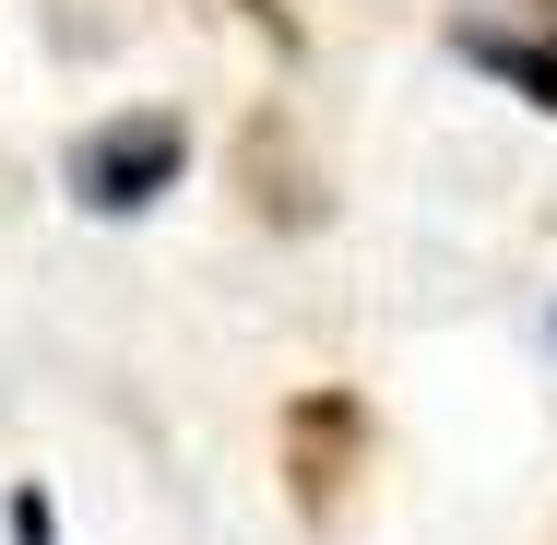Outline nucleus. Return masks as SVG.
Masks as SVG:
<instances>
[{"instance_id": "obj_2", "label": "nucleus", "mask_w": 557, "mask_h": 545, "mask_svg": "<svg viewBox=\"0 0 557 545\" xmlns=\"http://www.w3.org/2000/svg\"><path fill=\"white\" fill-rule=\"evenodd\" d=\"M273 450H285V510H297L309 534H333L344 510H356V486H368V404H356L344 380H321V392L285 404Z\"/></svg>"}, {"instance_id": "obj_1", "label": "nucleus", "mask_w": 557, "mask_h": 545, "mask_svg": "<svg viewBox=\"0 0 557 545\" xmlns=\"http://www.w3.org/2000/svg\"><path fill=\"white\" fill-rule=\"evenodd\" d=\"M178 178H190V119H166V108L96 119V131L60 154V190H72L84 214H154Z\"/></svg>"}, {"instance_id": "obj_5", "label": "nucleus", "mask_w": 557, "mask_h": 545, "mask_svg": "<svg viewBox=\"0 0 557 545\" xmlns=\"http://www.w3.org/2000/svg\"><path fill=\"white\" fill-rule=\"evenodd\" d=\"M0 522H12V545H60V510H48L36 486H12V510H0Z\"/></svg>"}, {"instance_id": "obj_6", "label": "nucleus", "mask_w": 557, "mask_h": 545, "mask_svg": "<svg viewBox=\"0 0 557 545\" xmlns=\"http://www.w3.org/2000/svg\"><path fill=\"white\" fill-rule=\"evenodd\" d=\"M237 12H249V24L273 36V60H297V12H285V0H237Z\"/></svg>"}, {"instance_id": "obj_4", "label": "nucleus", "mask_w": 557, "mask_h": 545, "mask_svg": "<svg viewBox=\"0 0 557 545\" xmlns=\"http://www.w3.org/2000/svg\"><path fill=\"white\" fill-rule=\"evenodd\" d=\"M237 178H249V214H261V225H321V178L297 166L285 108H261L249 131H237Z\"/></svg>"}, {"instance_id": "obj_3", "label": "nucleus", "mask_w": 557, "mask_h": 545, "mask_svg": "<svg viewBox=\"0 0 557 545\" xmlns=\"http://www.w3.org/2000/svg\"><path fill=\"white\" fill-rule=\"evenodd\" d=\"M450 48L557 119V0H534V24H486V12H462V24H450Z\"/></svg>"}]
</instances>
